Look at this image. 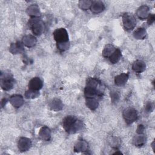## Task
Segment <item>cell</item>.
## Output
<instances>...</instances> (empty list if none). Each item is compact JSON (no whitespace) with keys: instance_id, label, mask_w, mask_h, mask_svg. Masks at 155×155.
<instances>
[{"instance_id":"6da1fadb","label":"cell","mask_w":155,"mask_h":155,"mask_svg":"<svg viewBox=\"0 0 155 155\" xmlns=\"http://www.w3.org/2000/svg\"><path fill=\"white\" fill-rule=\"evenodd\" d=\"M63 127L68 133H75L83 130L84 125L83 122L73 116H66L62 121Z\"/></svg>"},{"instance_id":"7a4b0ae2","label":"cell","mask_w":155,"mask_h":155,"mask_svg":"<svg viewBox=\"0 0 155 155\" xmlns=\"http://www.w3.org/2000/svg\"><path fill=\"white\" fill-rule=\"evenodd\" d=\"M28 25L33 33L35 35H41L44 30V22L39 18H32L28 21Z\"/></svg>"},{"instance_id":"3957f363","label":"cell","mask_w":155,"mask_h":155,"mask_svg":"<svg viewBox=\"0 0 155 155\" xmlns=\"http://www.w3.org/2000/svg\"><path fill=\"white\" fill-rule=\"evenodd\" d=\"M98 87L86 85L84 89V94L85 97L94 98L96 99L101 98L102 96V92L97 88Z\"/></svg>"},{"instance_id":"277c9868","label":"cell","mask_w":155,"mask_h":155,"mask_svg":"<svg viewBox=\"0 0 155 155\" xmlns=\"http://www.w3.org/2000/svg\"><path fill=\"white\" fill-rule=\"evenodd\" d=\"M123 117L127 124H131L137 119L138 114L137 111L133 108L125 109L122 113Z\"/></svg>"},{"instance_id":"5b68a950","label":"cell","mask_w":155,"mask_h":155,"mask_svg":"<svg viewBox=\"0 0 155 155\" xmlns=\"http://www.w3.org/2000/svg\"><path fill=\"white\" fill-rule=\"evenodd\" d=\"M53 37L57 43L68 42V35L65 28H60L53 32Z\"/></svg>"},{"instance_id":"8992f818","label":"cell","mask_w":155,"mask_h":155,"mask_svg":"<svg viewBox=\"0 0 155 155\" xmlns=\"http://www.w3.org/2000/svg\"><path fill=\"white\" fill-rule=\"evenodd\" d=\"M122 22L124 28L127 30H133L136 24L134 17L130 13H125L122 16Z\"/></svg>"},{"instance_id":"52a82bcc","label":"cell","mask_w":155,"mask_h":155,"mask_svg":"<svg viewBox=\"0 0 155 155\" xmlns=\"http://www.w3.org/2000/svg\"><path fill=\"white\" fill-rule=\"evenodd\" d=\"M14 85V81L13 77L10 74H5L4 77L1 76V85L2 88L5 91L11 90Z\"/></svg>"},{"instance_id":"ba28073f","label":"cell","mask_w":155,"mask_h":155,"mask_svg":"<svg viewBox=\"0 0 155 155\" xmlns=\"http://www.w3.org/2000/svg\"><path fill=\"white\" fill-rule=\"evenodd\" d=\"M31 146V140L27 137H21L18 142V147L19 150L22 151H26L28 150Z\"/></svg>"},{"instance_id":"9c48e42d","label":"cell","mask_w":155,"mask_h":155,"mask_svg":"<svg viewBox=\"0 0 155 155\" xmlns=\"http://www.w3.org/2000/svg\"><path fill=\"white\" fill-rule=\"evenodd\" d=\"M43 86L42 81L38 77H35L30 79L28 82L29 89L39 91Z\"/></svg>"},{"instance_id":"30bf717a","label":"cell","mask_w":155,"mask_h":155,"mask_svg":"<svg viewBox=\"0 0 155 155\" xmlns=\"http://www.w3.org/2000/svg\"><path fill=\"white\" fill-rule=\"evenodd\" d=\"M9 102L14 107L19 108L23 105L24 99L21 95L13 94L9 98Z\"/></svg>"},{"instance_id":"8fae6325","label":"cell","mask_w":155,"mask_h":155,"mask_svg":"<svg viewBox=\"0 0 155 155\" xmlns=\"http://www.w3.org/2000/svg\"><path fill=\"white\" fill-rule=\"evenodd\" d=\"M104 9V4L101 1H92L90 7L91 11L95 14L102 12Z\"/></svg>"},{"instance_id":"7c38bea8","label":"cell","mask_w":155,"mask_h":155,"mask_svg":"<svg viewBox=\"0 0 155 155\" xmlns=\"http://www.w3.org/2000/svg\"><path fill=\"white\" fill-rule=\"evenodd\" d=\"M136 14L140 19H145L147 18L150 15V8L146 5H141L137 8Z\"/></svg>"},{"instance_id":"4fadbf2b","label":"cell","mask_w":155,"mask_h":155,"mask_svg":"<svg viewBox=\"0 0 155 155\" xmlns=\"http://www.w3.org/2000/svg\"><path fill=\"white\" fill-rule=\"evenodd\" d=\"M129 78V74L123 73H121L117 76H116L114 78V82L115 84L117 86L122 87L125 85L126 82H127Z\"/></svg>"},{"instance_id":"5bb4252c","label":"cell","mask_w":155,"mask_h":155,"mask_svg":"<svg viewBox=\"0 0 155 155\" xmlns=\"http://www.w3.org/2000/svg\"><path fill=\"white\" fill-rule=\"evenodd\" d=\"M48 107L51 110L55 111H58L62 109L63 104L60 99L55 98L50 101L48 104Z\"/></svg>"},{"instance_id":"9a60e30c","label":"cell","mask_w":155,"mask_h":155,"mask_svg":"<svg viewBox=\"0 0 155 155\" xmlns=\"http://www.w3.org/2000/svg\"><path fill=\"white\" fill-rule=\"evenodd\" d=\"M88 150V143L84 140H78L74 147V151L75 152H84L87 151Z\"/></svg>"},{"instance_id":"2e32d148","label":"cell","mask_w":155,"mask_h":155,"mask_svg":"<svg viewBox=\"0 0 155 155\" xmlns=\"http://www.w3.org/2000/svg\"><path fill=\"white\" fill-rule=\"evenodd\" d=\"M39 137L45 141H48L51 138V131L50 128L46 126L42 127L39 131Z\"/></svg>"},{"instance_id":"e0dca14e","label":"cell","mask_w":155,"mask_h":155,"mask_svg":"<svg viewBox=\"0 0 155 155\" xmlns=\"http://www.w3.org/2000/svg\"><path fill=\"white\" fill-rule=\"evenodd\" d=\"M27 12L32 18H39L41 16V12L39 7L36 4L30 5L27 9Z\"/></svg>"},{"instance_id":"ac0fdd59","label":"cell","mask_w":155,"mask_h":155,"mask_svg":"<svg viewBox=\"0 0 155 155\" xmlns=\"http://www.w3.org/2000/svg\"><path fill=\"white\" fill-rule=\"evenodd\" d=\"M132 68L136 73H140L145 70L146 65L143 61L141 60H137L133 62Z\"/></svg>"},{"instance_id":"d6986e66","label":"cell","mask_w":155,"mask_h":155,"mask_svg":"<svg viewBox=\"0 0 155 155\" xmlns=\"http://www.w3.org/2000/svg\"><path fill=\"white\" fill-rule=\"evenodd\" d=\"M23 44L26 47L30 48L33 47L36 43V39L34 36L26 35L22 39Z\"/></svg>"},{"instance_id":"ffe728a7","label":"cell","mask_w":155,"mask_h":155,"mask_svg":"<svg viewBox=\"0 0 155 155\" xmlns=\"http://www.w3.org/2000/svg\"><path fill=\"white\" fill-rule=\"evenodd\" d=\"M146 142V137L143 133L137 134L133 138V144L136 147H142L143 146Z\"/></svg>"},{"instance_id":"44dd1931","label":"cell","mask_w":155,"mask_h":155,"mask_svg":"<svg viewBox=\"0 0 155 155\" xmlns=\"http://www.w3.org/2000/svg\"><path fill=\"white\" fill-rule=\"evenodd\" d=\"M121 56H122V54H121L120 50L118 48H116L115 51L110 55L108 59L111 63L116 64L120 60Z\"/></svg>"},{"instance_id":"7402d4cb","label":"cell","mask_w":155,"mask_h":155,"mask_svg":"<svg viewBox=\"0 0 155 155\" xmlns=\"http://www.w3.org/2000/svg\"><path fill=\"white\" fill-rule=\"evenodd\" d=\"M116 48L112 44H107L105 46L103 51H102V56L104 58H108L110 55L115 51Z\"/></svg>"},{"instance_id":"603a6c76","label":"cell","mask_w":155,"mask_h":155,"mask_svg":"<svg viewBox=\"0 0 155 155\" xmlns=\"http://www.w3.org/2000/svg\"><path fill=\"white\" fill-rule=\"evenodd\" d=\"M23 50V47L21 42H16L11 44L10 47V51L13 54H17L21 53Z\"/></svg>"},{"instance_id":"cb8c5ba5","label":"cell","mask_w":155,"mask_h":155,"mask_svg":"<svg viewBox=\"0 0 155 155\" xmlns=\"http://www.w3.org/2000/svg\"><path fill=\"white\" fill-rule=\"evenodd\" d=\"M98 101L94 98H86V105L91 110H96L98 107Z\"/></svg>"},{"instance_id":"d4e9b609","label":"cell","mask_w":155,"mask_h":155,"mask_svg":"<svg viewBox=\"0 0 155 155\" xmlns=\"http://www.w3.org/2000/svg\"><path fill=\"white\" fill-rule=\"evenodd\" d=\"M133 36L136 39H143L146 36V31L143 28H138L134 31Z\"/></svg>"},{"instance_id":"484cf974","label":"cell","mask_w":155,"mask_h":155,"mask_svg":"<svg viewBox=\"0 0 155 155\" xmlns=\"http://www.w3.org/2000/svg\"><path fill=\"white\" fill-rule=\"evenodd\" d=\"M91 4H92V1L81 0L79 1L78 6L81 10H88V8H90Z\"/></svg>"},{"instance_id":"4316f807","label":"cell","mask_w":155,"mask_h":155,"mask_svg":"<svg viewBox=\"0 0 155 155\" xmlns=\"http://www.w3.org/2000/svg\"><path fill=\"white\" fill-rule=\"evenodd\" d=\"M39 96V91L29 89L25 93V97L27 99H34Z\"/></svg>"},{"instance_id":"83f0119b","label":"cell","mask_w":155,"mask_h":155,"mask_svg":"<svg viewBox=\"0 0 155 155\" xmlns=\"http://www.w3.org/2000/svg\"><path fill=\"white\" fill-rule=\"evenodd\" d=\"M57 47L60 51H64L69 48L70 43H69V42H62V43H57Z\"/></svg>"},{"instance_id":"f1b7e54d","label":"cell","mask_w":155,"mask_h":155,"mask_svg":"<svg viewBox=\"0 0 155 155\" xmlns=\"http://www.w3.org/2000/svg\"><path fill=\"white\" fill-rule=\"evenodd\" d=\"M120 143V140L118 137H113L111 139V146H112L113 148H116L118 146H119Z\"/></svg>"},{"instance_id":"f546056e","label":"cell","mask_w":155,"mask_h":155,"mask_svg":"<svg viewBox=\"0 0 155 155\" xmlns=\"http://www.w3.org/2000/svg\"><path fill=\"white\" fill-rule=\"evenodd\" d=\"M145 110L147 112H151L154 109V104L152 102H148L145 106Z\"/></svg>"},{"instance_id":"4dcf8cb0","label":"cell","mask_w":155,"mask_h":155,"mask_svg":"<svg viewBox=\"0 0 155 155\" xmlns=\"http://www.w3.org/2000/svg\"><path fill=\"white\" fill-rule=\"evenodd\" d=\"M147 18H148V19H147V23H148L149 25H150V24H151L152 23H153L154 21V19H155L154 15L153 14H150Z\"/></svg>"},{"instance_id":"1f68e13d","label":"cell","mask_w":155,"mask_h":155,"mask_svg":"<svg viewBox=\"0 0 155 155\" xmlns=\"http://www.w3.org/2000/svg\"><path fill=\"white\" fill-rule=\"evenodd\" d=\"M111 99L113 102H116L117 101V99H119V96L117 94V93H116V92L111 93Z\"/></svg>"},{"instance_id":"d6a6232c","label":"cell","mask_w":155,"mask_h":155,"mask_svg":"<svg viewBox=\"0 0 155 155\" xmlns=\"http://www.w3.org/2000/svg\"><path fill=\"white\" fill-rule=\"evenodd\" d=\"M145 130V127L142 124H140L138 125L137 128V130H136V133L137 134H142L143 133V131Z\"/></svg>"}]
</instances>
